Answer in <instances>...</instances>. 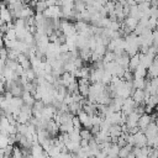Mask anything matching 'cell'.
<instances>
[{
  "mask_svg": "<svg viewBox=\"0 0 158 158\" xmlns=\"http://www.w3.org/2000/svg\"><path fill=\"white\" fill-rule=\"evenodd\" d=\"M8 48L6 47H3L2 50H0V57H2L3 61H6L8 59Z\"/></svg>",
  "mask_w": 158,
  "mask_h": 158,
  "instance_id": "cell-17",
  "label": "cell"
},
{
  "mask_svg": "<svg viewBox=\"0 0 158 158\" xmlns=\"http://www.w3.org/2000/svg\"><path fill=\"white\" fill-rule=\"evenodd\" d=\"M126 3H127L130 6H136V5H137V2H136V0H127Z\"/></svg>",
  "mask_w": 158,
  "mask_h": 158,
  "instance_id": "cell-19",
  "label": "cell"
},
{
  "mask_svg": "<svg viewBox=\"0 0 158 158\" xmlns=\"http://www.w3.org/2000/svg\"><path fill=\"white\" fill-rule=\"evenodd\" d=\"M3 47H5V42H4V39H0V50Z\"/></svg>",
  "mask_w": 158,
  "mask_h": 158,
  "instance_id": "cell-20",
  "label": "cell"
},
{
  "mask_svg": "<svg viewBox=\"0 0 158 158\" xmlns=\"http://www.w3.org/2000/svg\"><path fill=\"white\" fill-rule=\"evenodd\" d=\"M132 83H134L135 89H145L146 83H147V79L146 78H135L132 80Z\"/></svg>",
  "mask_w": 158,
  "mask_h": 158,
  "instance_id": "cell-10",
  "label": "cell"
},
{
  "mask_svg": "<svg viewBox=\"0 0 158 158\" xmlns=\"http://www.w3.org/2000/svg\"><path fill=\"white\" fill-rule=\"evenodd\" d=\"M134 146L140 148L147 146V137L143 131H138L137 134L134 135Z\"/></svg>",
  "mask_w": 158,
  "mask_h": 158,
  "instance_id": "cell-2",
  "label": "cell"
},
{
  "mask_svg": "<svg viewBox=\"0 0 158 158\" xmlns=\"http://www.w3.org/2000/svg\"><path fill=\"white\" fill-rule=\"evenodd\" d=\"M148 27H149L151 30L157 28V27H158V19H156V17H149V19H148Z\"/></svg>",
  "mask_w": 158,
  "mask_h": 158,
  "instance_id": "cell-15",
  "label": "cell"
},
{
  "mask_svg": "<svg viewBox=\"0 0 158 158\" xmlns=\"http://www.w3.org/2000/svg\"><path fill=\"white\" fill-rule=\"evenodd\" d=\"M80 136H82V138H85V140H89V141L94 137L93 134H91V131H90V129H88V127L80 129Z\"/></svg>",
  "mask_w": 158,
  "mask_h": 158,
  "instance_id": "cell-11",
  "label": "cell"
},
{
  "mask_svg": "<svg viewBox=\"0 0 158 158\" xmlns=\"http://www.w3.org/2000/svg\"><path fill=\"white\" fill-rule=\"evenodd\" d=\"M4 24H5V21H4V20L2 19V17H0V27H2V26H3Z\"/></svg>",
  "mask_w": 158,
  "mask_h": 158,
  "instance_id": "cell-22",
  "label": "cell"
},
{
  "mask_svg": "<svg viewBox=\"0 0 158 158\" xmlns=\"http://www.w3.org/2000/svg\"><path fill=\"white\" fill-rule=\"evenodd\" d=\"M141 64V59H140V52L137 53V54H135V56H132L131 58H130V63H129V69L130 71H135L138 66Z\"/></svg>",
  "mask_w": 158,
  "mask_h": 158,
  "instance_id": "cell-7",
  "label": "cell"
},
{
  "mask_svg": "<svg viewBox=\"0 0 158 158\" xmlns=\"http://www.w3.org/2000/svg\"><path fill=\"white\" fill-rule=\"evenodd\" d=\"M72 121H73V126H74V129H82V121H80V119H79V116L78 115H74L73 116V119H72Z\"/></svg>",
  "mask_w": 158,
  "mask_h": 158,
  "instance_id": "cell-14",
  "label": "cell"
},
{
  "mask_svg": "<svg viewBox=\"0 0 158 158\" xmlns=\"http://www.w3.org/2000/svg\"><path fill=\"white\" fill-rule=\"evenodd\" d=\"M157 75H158V57L154 58V61L152 62V64L147 68L146 79H152V78H154Z\"/></svg>",
  "mask_w": 158,
  "mask_h": 158,
  "instance_id": "cell-3",
  "label": "cell"
},
{
  "mask_svg": "<svg viewBox=\"0 0 158 158\" xmlns=\"http://www.w3.org/2000/svg\"><path fill=\"white\" fill-rule=\"evenodd\" d=\"M134 75H135V78H146V75H147V68H145L142 66H138L134 71Z\"/></svg>",
  "mask_w": 158,
  "mask_h": 158,
  "instance_id": "cell-9",
  "label": "cell"
},
{
  "mask_svg": "<svg viewBox=\"0 0 158 158\" xmlns=\"http://www.w3.org/2000/svg\"><path fill=\"white\" fill-rule=\"evenodd\" d=\"M147 146H149L152 148H156L158 146V134L149 137V138H147Z\"/></svg>",
  "mask_w": 158,
  "mask_h": 158,
  "instance_id": "cell-12",
  "label": "cell"
},
{
  "mask_svg": "<svg viewBox=\"0 0 158 158\" xmlns=\"http://www.w3.org/2000/svg\"><path fill=\"white\" fill-rule=\"evenodd\" d=\"M136 106H137V103L131 97H129V98H126L123 100V104H122V108H121V112L123 115H126V116H129V114L132 112Z\"/></svg>",
  "mask_w": 158,
  "mask_h": 158,
  "instance_id": "cell-1",
  "label": "cell"
},
{
  "mask_svg": "<svg viewBox=\"0 0 158 158\" xmlns=\"http://www.w3.org/2000/svg\"><path fill=\"white\" fill-rule=\"evenodd\" d=\"M24 153H22V149H21V146H14V151H13V157H16V158H20L22 157Z\"/></svg>",
  "mask_w": 158,
  "mask_h": 158,
  "instance_id": "cell-16",
  "label": "cell"
},
{
  "mask_svg": "<svg viewBox=\"0 0 158 158\" xmlns=\"http://www.w3.org/2000/svg\"><path fill=\"white\" fill-rule=\"evenodd\" d=\"M117 2H119L120 4H122V5H125V4H126V2H127V0H117Z\"/></svg>",
  "mask_w": 158,
  "mask_h": 158,
  "instance_id": "cell-21",
  "label": "cell"
},
{
  "mask_svg": "<svg viewBox=\"0 0 158 158\" xmlns=\"http://www.w3.org/2000/svg\"><path fill=\"white\" fill-rule=\"evenodd\" d=\"M131 98L137 104H145V89H135Z\"/></svg>",
  "mask_w": 158,
  "mask_h": 158,
  "instance_id": "cell-6",
  "label": "cell"
},
{
  "mask_svg": "<svg viewBox=\"0 0 158 158\" xmlns=\"http://www.w3.org/2000/svg\"><path fill=\"white\" fill-rule=\"evenodd\" d=\"M123 22H125V25L127 26L131 31H134V30L136 28V26L138 25V20H137V19H135V17H132V16H127V17H125Z\"/></svg>",
  "mask_w": 158,
  "mask_h": 158,
  "instance_id": "cell-8",
  "label": "cell"
},
{
  "mask_svg": "<svg viewBox=\"0 0 158 158\" xmlns=\"http://www.w3.org/2000/svg\"><path fill=\"white\" fill-rule=\"evenodd\" d=\"M152 121V119H151V114H147V112H145V114H142L141 116H140V119H138V127L141 129V131H145L146 130V127L149 125V122Z\"/></svg>",
  "mask_w": 158,
  "mask_h": 158,
  "instance_id": "cell-4",
  "label": "cell"
},
{
  "mask_svg": "<svg viewBox=\"0 0 158 158\" xmlns=\"http://www.w3.org/2000/svg\"><path fill=\"white\" fill-rule=\"evenodd\" d=\"M151 17H156V19H158V8L151 6Z\"/></svg>",
  "mask_w": 158,
  "mask_h": 158,
  "instance_id": "cell-18",
  "label": "cell"
},
{
  "mask_svg": "<svg viewBox=\"0 0 158 158\" xmlns=\"http://www.w3.org/2000/svg\"><path fill=\"white\" fill-rule=\"evenodd\" d=\"M130 56H129V53L127 52H123V53H121V54H119V56H116V62L119 63L120 66H122L123 68H129V63H130Z\"/></svg>",
  "mask_w": 158,
  "mask_h": 158,
  "instance_id": "cell-5",
  "label": "cell"
},
{
  "mask_svg": "<svg viewBox=\"0 0 158 158\" xmlns=\"http://www.w3.org/2000/svg\"><path fill=\"white\" fill-rule=\"evenodd\" d=\"M47 8H48V6H47L46 2H37L36 6H35V10H36V13H43Z\"/></svg>",
  "mask_w": 158,
  "mask_h": 158,
  "instance_id": "cell-13",
  "label": "cell"
},
{
  "mask_svg": "<svg viewBox=\"0 0 158 158\" xmlns=\"http://www.w3.org/2000/svg\"><path fill=\"white\" fill-rule=\"evenodd\" d=\"M154 122H156V125H157V126H158V116H157V117H156V119H154Z\"/></svg>",
  "mask_w": 158,
  "mask_h": 158,
  "instance_id": "cell-23",
  "label": "cell"
}]
</instances>
